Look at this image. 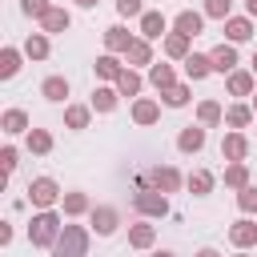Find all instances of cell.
Listing matches in <instances>:
<instances>
[{"label": "cell", "mask_w": 257, "mask_h": 257, "mask_svg": "<svg viewBox=\"0 0 257 257\" xmlns=\"http://www.w3.org/2000/svg\"><path fill=\"white\" fill-rule=\"evenodd\" d=\"M221 157H225L229 165H233V161H245V157H249V137L229 128V133L221 137Z\"/></svg>", "instance_id": "obj_10"}, {"label": "cell", "mask_w": 257, "mask_h": 257, "mask_svg": "<svg viewBox=\"0 0 257 257\" xmlns=\"http://www.w3.org/2000/svg\"><path fill=\"white\" fill-rule=\"evenodd\" d=\"M100 0H76V8H96Z\"/></svg>", "instance_id": "obj_46"}, {"label": "cell", "mask_w": 257, "mask_h": 257, "mask_svg": "<svg viewBox=\"0 0 257 257\" xmlns=\"http://www.w3.org/2000/svg\"><path fill=\"white\" fill-rule=\"evenodd\" d=\"M233 257H249V253H245V249H241V253H233Z\"/></svg>", "instance_id": "obj_50"}, {"label": "cell", "mask_w": 257, "mask_h": 257, "mask_svg": "<svg viewBox=\"0 0 257 257\" xmlns=\"http://www.w3.org/2000/svg\"><path fill=\"white\" fill-rule=\"evenodd\" d=\"M48 52H52L48 32H28V36H24V56H28V60H48Z\"/></svg>", "instance_id": "obj_21"}, {"label": "cell", "mask_w": 257, "mask_h": 257, "mask_svg": "<svg viewBox=\"0 0 257 257\" xmlns=\"http://www.w3.org/2000/svg\"><path fill=\"white\" fill-rule=\"evenodd\" d=\"M116 12H120V16H137V20H141L149 8H145V0H116Z\"/></svg>", "instance_id": "obj_42"}, {"label": "cell", "mask_w": 257, "mask_h": 257, "mask_svg": "<svg viewBox=\"0 0 257 257\" xmlns=\"http://www.w3.org/2000/svg\"><path fill=\"white\" fill-rule=\"evenodd\" d=\"M189 44H193L189 36H181V32H169V36H165V56H169V60H185V56L193 52Z\"/></svg>", "instance_id": "obj_34"}, {"label": "cell", "mask_w": 257, "mask_h": 257, "mask_svg": "<svg viewBox=\"0 0 257 257\" xmlns=\"http://www.w3.org/2000/svg\"><path fill=\"white\" fill-rule=\"evenodd\" d=\"M249 72H253V76H257V52H253V60H249Z\"/></svg>", "instance_id": "obj_48"}, {"label": "cell", "mask_w": 257, "mask_h": 257, "mask_svg": "<svg viewBox=\"0 0 257 257\" xmlns=\"http://www.w3.org/2000/svg\"><path fill=\"white\" fill-rule=\"evenodd\" d=\"M141 88H145L141 72H137V68H124V72H120V80H116V92H120V96H133V100H137V96H141Z\"/></svg>", "instance_id": "obj_36"}, {"label": "cell", "mask_w": 257, "mask_h": 257, "mask_svg": "<svg viewBox=\"0 0 257 257\" xmlns=\"http://www.w3.org/2000/svg\"><path fill=\"white\" fill-rule=\"evenodd\" d=\"M40 96L52 100V104H60V100L68 96V80H64V76H44V80H40Z\"/></svg>", "instance_id": "obj_32"}, {"label": "cell", "mask_w": 257, "mask_h": 257, "mask_svg": "<svg viewBox=\"0 0 257 257\" xmlns=\"http://www.w3.org/2000/svg\"><path fill=\"white\" fill-rule=\"evenodd\" d=\"M0 245H12V225H0Z\"/></svg>", "instance_id": "obj_43"}, {"label": "cell", "mask_w": 257, "mask_h": 257, "mask_svg": "<svg viewBox=\"0 0 257 257\" xmlns=\"http://www.w3.org/2000/svg\"><path fill=\"white\" fill-rule=\"evenodd\" d=\"M165 28H169L165 12H153V8H149V12L141 16V40H161V36H169Z\"/></svg>", "instance_id": "obj_15"}, {"label": "cell", "mask_w": 257, "mask_h": 257, "mask_svg": "<svg viewBox=\"0 0 257 257\" xmlns=\"http://www.w3.org/2000/svg\"><path fill=\"white\" fill-rule=\"evenodd\" d=\"M193 257H221V253H217V249H213V245H205V249H197V253H193Z\"/></svg>", "instance_id": "obj_44"}, {"label": "cell", "mask_w": 257, "mask_h": 257, "mask_svg": "<svg viewBox=\"0 0 257 257\" xmlns=\"http://www.w3.org/2000/svg\"><path fill=\"white\" fill-rule=\"evenodd\" d=\"M52 257H88V229L84 225H64L56 245H52Z\"/></svg>", "instance_id": "obj_2"}, {"label": "cell", "mask_w": 257, "mask_h": 257, "mask_svg": "<svg viewBox=\"0 0 257 257\" xmlns=\"http://www.w3.org/2000/svg\"><path fill=\"white\" fill-rule=\"evenodd\" d=\"M116 100H120V92H116V84H96L92 88V112H112L116 108Z\"/></svg>", "instance_id": "obj_24"}, {"label": "cell", "mask_w": 257, "mask_h": 257, "mask_svg": "<svg viewBox=\"0 0 257 257\" xmlns=\"http://www.w3.org/2000/svg\"><path fill=\"white\" fill-rule=\"evenodd\" d=\"M225 120V108L217 104V100H201L197 104V124L201 128H213V124H221Z\"/></svg>", "instance_id": "obj_33"}, {"label": "cell", "mask_w": 257, "mask_h": 257, "mask_svg": "<svg viewBox=\"0 0 257 257\" xmlns=\"http://www.w3.org/2000/svg\"><path fill=\"white\" fill-rule=\"evenodd\" d=\"M253 36V16H229L225 20V40L229 44H245Z\"/></svg>", "instance_id": "obj_16"}, {"label": "cell", "mask_w": 257, "mask_h": 257, "mask_svg": "<svg viewBox=\"0 0 257 257\" xmlns=\"http://www.w3.org/2000/svg\"><path fill=\"white\" fill-rule=\"evenodd\" d=\"M149 84H153L157 92L173 88V84H177V72H173V64H153V68H149Z\"/></svg>", "instance_id": "obj_35"}, {"label": "cell", "mask_w": 257, "mask_h": 257, "mask_svg": "<svg viewBox=\"0 0 257 257\" xmlns=\"http://www.w3.org/2000/svg\"><path fill=\"white\" fill-rule=\"evenodd\" d=\"M20 64H24V48L4 44V48H0V80H12V76L20 72Z\"/></svg>", "instance_id": "obj_22"}, {"label": "cell", "mask_w": 257, "mask_h": 257, "mask_svg": "<svg viewBox=\"0 0 257 257\" xmlns=\"http://www.w3.org/2000/svg\"><path fill=\"white\" fill-rule=\"evenodd\" d=\"M245 16H257V0H245Z\"/></svg>", "instance_id": "obj_45"}, {"label": "cell", "mask_w": 257, "mask_h": 257, "mask_svg": "<svg viewBox=\"0 0 257 257\" xmlns=\"http://www.w3.org/2000/svg\"><path fill=\"white\" fill-rule=\"evenodd\" d=\"M68 24H72V12H68V8H52V12L40 20V32L56 36V32H68Z\"/></svg>", "instance_id": "obj_29"}, {"label": "cell", "mask_w": 257, "mask_h": 257, "mask_svg": "<svg viewBox=\"0 0 257 257\" xmlns=\"http://www.w3.org/2000/svg\"><path fill=\"white\" fill-rule=\"evenodd\" d=\"M153 257H177V253H173V249H157Z\"/></svg>", "instance_id": "obj_47"}, {"label": "cell", "mask_w": 257, "mask_h": 257, "mask_svg": "<svg viewBox=\"0 0 257 257\" xmlns=\"http://www.w3.org/2000/svg\"><path fill=\"white\" fill-rule=\"evenodd\" d=\"M0 128H4L8 137H20V133H32V120H28V112H24V108H4Z\"/></svg>", "instance_id": "obj_20"}, {"label": "cell", "mask_w": 257, "mask_h": 257, "mask_svg": "<svg viewBox=\"0 0 257 257\" xmlns=\"http://www.w3.org/2000/svg\"><path fill=\"white\" fill-rule=\"evenodd\" d=\"M249 104H253V112H257V92H253V100H249Z\"/></svg>", "instance_id": "obj_49"}, {"label": "cell", "mask_w": 257, "mask_h": 257, "mask_svg": "<svg viewBox=\"0 0 257 257\" xmlns=\"http://www.w3.org/2000/svg\"><path fill=\"white\" fill-rule=\"evenodd\" d=\"M181 64H185V76H189V80H205V76L213 72V60H209V52H189Z\"/></svg>", "instance_id": "obj_23"}, {"label": "cell", "mask_w": 257, "mask_h": 257, "mask_svg": "<svg viewBox=\"0 0 257 257\" xmlns=\"http://www.w3.org/2000/svg\"><path fill=\"white\" fill-rule=\"evenodd\" d=\"M60 213H64V217H84V213H92V201H88V193H80V189H68V193L60 197Z\"/></svg>", "instance_id": "obj_14"}, {"label": "cell", "mask_w": 257, "mask_h": 257, "mask_svg": "<svg viewBox=\"0 0 257 257\" xmlns=\"http://www.w3.org/2000/svg\"><path fill=\"white\" fill-rule=\"evenodd\" d=\"M128 245H133V249H153V245H157V225H149V221L128 225Z\"/></svg>", "instance_id": "obj_27"}, {"label": "cell", "mask_w": 257, "mask_h": 257, "mask_svg": "<svg viewBox=\"0 0 257 257\" xmlns=\"http://www.w3.org/2000/svg\"><path fill=\"white\" fill-rule=\"evenodd\" d=\"M201 12H205L209 20H221V24H225V20H229V12H233V0H205V4H201Z\"/></svg>", "instance_id": "obj_38"}, {"label": "cell", "mask_w": 257, "mask_h": 257, "mask_svg": "<svg viewBox=\"0 0 257 257\" xmlns=\"http://www.w3.org/2000/svg\"><path fill=\"white\" fill-rule=\"evenodd\" d=\"M221 177H225V189H237V193H241L245 185H253V181H249V165H245V161L225 165V173H221Z\"/></svg>", "instance_id": "obj_31"}, {"label": "cell", "mask_w": 257, "mask_h": 257, "mask_svg": "<svg viewBox=\"0 0 257 257\" xmlns=\"http://www.w3.org/2000/svg\"><path fill=\"white\" fill-rule=\"evenodd\" d=\"M201 28H205V12H193V8H181L177 16H173V32H181V36H201Z\"/></svg>", "instance_id": "obj_7"}, {"label": "cell", "mask_w": 257, "mask_h": 257, "mask_svg": "<svg viewBox=\"0 0 257 257\" xmlns=\"http://www.w3.org/2000/svg\"><path fill=\"white\" fill-rule=\"evenodd\" d=\"M133 209L141 213V217H169V197L165 193H157V189H137L133 193Z\"/></svg>", "instance_id": "obj_5"}, {"label": "cell", "mask_w": 257, "mask_h": 257, "mask_svg": "<svg viewBox=\"0 0 257 257\" xmlns=\"http://www.w3.org/2000/svg\"><path fill=\"white\" fill-rule=\"evenodd\" d=\"M161 100H165V104H169V108H185V104H189V100H193V88H189V84H181V80H177V84H173V88H165V92H161Z\"/></svg>", "instance_id": "obj_37"}, {"label": "cell", "mask_w": 257, "mask_h": 257, "mask_svg": "<svg viewBox=\"0 0 257 257\" xmlns=\"http://www.w3.org/2000/svg\"><path fill=\"white\" fill-rule=\"evenodd\" d=\"M92 68H96V76H100L104 84H116V80H120V72H124L128 64H120V56L104 52V56H96V64H92Z\"/></svg>", "instance_id": "obj_17"}, {"label": "cell", "mask_w": 257, "mask_h": 257, "mask_svg": "<svg viewBox=\"0 0 257 257\" xmlns=\"http://www.w3.org/2000/svg\"><path fill=\"white\" fill-rule=\"evenodd\" d=\"M209 60H213V72H221V76H229V72H237V44H229V40H221L213 52H209Z\"/></svg>", "instance_id": "obj_9"}, {"label": "cell", "mask_w": 257, "mask_h": 257, "mask_svg": "<svg viewBox=\"0 0 257 257\" xmlns=\"http://www.w3.org/2000/svg\"><path fill=\"white\" fill-rule=\"evenodd\" d=\"M124 64H128V68H153V64H157V60H153V40H141V36H137L133 48L124 52Z\"/></svg>", "instance_id": "obj_13"}, {"label": "cell", "mask_w": 257, "mask_h": 257, "mask_svg": "<svg viewBox=\"0 0 257 257\" xmlns=\"http://www.w3.org/2000/svg\"><path fill=\"white\" fill-rule=\"evenodd\" d=\"M52 8H56L52 0H20V12H24V16H32V20H44Z\"/></svg>", "instance_id": "obj_39"}, {"label": "cell", "mask_w": 257, "mask_h": 257, "mask_svg": "<svg viewBox=\"0 0 257 257\" xmlns=\"http://www.w3.org/2000/svg\"><path fill=\"white\" fill-rule=\"evenodd\" d=\"M181 185H185V177H181L173 165H157V169H149V177L137 181V189H157V193H165V197L177 193Z\"/></svg>", "instance_id": "obj_3"}, {"label": "cell", "mask_w": 257, "mask_h": 257, "mask_svg": "<svg viewBox=\"0 0 257 257\" xmlns=\"http://www.w3.org/2000/svg\"><path fill=\"white\" fill-rule=\"evenodd\" d=\"M225 88H229V96H253L257 76H253V72H245V68H237V72H229V76H225Z\"/></svg>", "instance_id": "obj_18"}, {"label": "cell", "mask_w": 257, "mask_h": 257, "mask_svg": "<svg viewBox=\"0 0 257 257\" xmlns=\"http://www.w3.org/2000/svg\"><path fill=\"white\" fill-rule=\"evenodd\" d=\"M253 116H257V112H253V104H245V100H237V104H229V108H225V124H229L233 133L249 128V124H253Z\"/></svg>", "instance_id": "obj_19"}, {"label": "cell", "mask_w": 257, "mask_h": 257, "mask_svg": "<svg viewBox=\"0 0 257 257\" xmlns=\"http://www.w3.org/2000/svg\"><path fill=\"white\" fill-rule=\"evenodd\" d=\"M133 32L124 28V24H112V28H104V52H112V56H124L128 48H133Z\"/></svg>", "instance_id": "obj_8"}, {"label": "cell", "mask_w": 257, "mask_h": 257, "mask_svg": "<svg viewBox=\"0 0 257 257\" xmlns=\"http://www.w3.org/2000/svg\"><path fill=\"white\" fill-rule=\"evenodd\" d=\"M0 165H4V177H8V173L20 165V149H16V145H4V149H0Z\"/></svg>", "instance_id": "obj_41"}, {"label": "cell", "mask_w": 257, "mask_h": 257, "mask_svg": "<svg viewBox=\"0 0 257 257\" xmlns=\"http://www.w3.org/2000/svg\"><path fill=\"white\" fill-rule=\"evenodd\" d=\"M177 149H181V153H201V149H205V128H201V124H185V128L177 133Z\"/></svg>", "instance_id": "obj_25"}, {"label": "cell", "mask_w": 257, "mask_h": 257, "mask_svg": "<svg viewBox=\"0 0 257 257\" xmlns=\"http://www.w3.org/2000/svg\"><path fill=\"white\" fill-rule=\"evenodd\" d=\"M24 145H28V153H36V157H48L52 153V133L48 128H32V133H24Z\"/></svg>", "instance_id": "obj_30"}, {"label": "cell", "mask_w": 257, "mask_h": 257, "mask_svg": "<svg viewBox=\"0 0 257 257\" xmlns=\"http://www.w3.org/2000/svg\"><path fill=\"white\" fill-rule=\"evenodd\" d=\"M157 120H161V104H157L153 96H137V100H133V124L149 128V124H157Z\"/></svg>", "instance_id": "obj_12"}, {"label": "cell", "mask_w": 257, "mask_h": 257, "mask_svg": "<svg viewBox=\"0 0 257 257\" xmlns=\"http://www.w3.org/2000/svg\"><path fill=\"white\" fill-rule=\"evenodd\" d=\"M88 120H92V104H64V128L80 133L88 128Z\"/></svg>", "instance_id": "obj_28"}, {"label": "cell", "mask_w": 257, "mask_h": 257, "mask_svg": "<svg viewBox=\"0 0 257 257\" xmlns=\"http://www.w3.org/2000/svg\"><path fill=\"white\" fill-rule=\"evenodd\" d=\"M60 185L52 181V177H36L32 185H28V201H32V209L40 213V209H52V205H60Z\"/></svg>", "instance_id": "obj_4"}, {"label": "cell", "mask_w": 257, "mask_h": 257, "mask_svg": "<svg viewBox=\"0 0 257 257\" xmlns=\"http://www.w3.org/2000/svg\"><path fill=\"white\" fill-rule=\"evenodd\" d=\"M213 185H217V177H213L209 169H193V173L185 177V189H189L193 197H209V193H213Z\"/></svg>", "instance_id": "obj_26"}, {"label": "cell", "mask_w": 257, "mask_h": 257, "mask_svg": "<svg viewBox=\"0 0 257 257\" xmlns=\"http://www.w3.org/2000/svg\"><path fill=\"white\" fill-rule=\"evenodd\" d=\"M88 221H92V233H96V237H112V233L120 229V209H116V205H92Z\"/></svg>", "instance_id": "obj_6"}, {"label": "cell", "mask_w": 257, "mask_h": 257, "mask_svg": "<svg viewBox=\"0 0 257 257\" xmlns=\"http://www.w3.org/2000/svg\"><path fill=\"white\" fill-rule=\"evenodd\" d=\"M237 209H241L245 217H253V213H257V185H245V189L237 193Z\"/></svg>", "instance_id": "obj_40"}, {"label": "cell", "mask_w": 257, "mask_h": 257, "mask_svg": "<svg viewBox=\"0 0 257 257\" xmlns=\"http://www.w3.org/2000/svg\"><path fill=\"white\" fill-rule=\"evenodd\" d=\"M229 241H233L237 249H253V245H257V221H253V217L233 221V225H229Z\"/></svg>", "instance_id": "obj_11"}, {"label": "cell", "mask_w": 257, "mask_h": 257, "mask_svg": "<svg viewBox=\"0 0 257 257\" xmlns=\"http://www.w3.org/2000/svg\"><path fill=\"white\" fill-rule=\"evenodd\" d=\"M60 229H64V217H60L56 209H40V213H32V221H28V241H32L36 249H52L56 237H60Z\"/></svg>", "instance_id": "obj_1"}]
</instances>
